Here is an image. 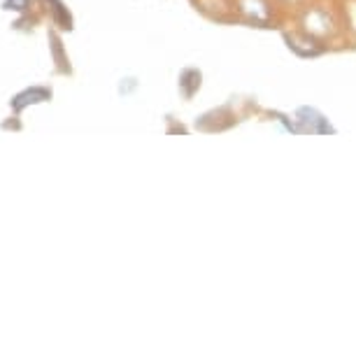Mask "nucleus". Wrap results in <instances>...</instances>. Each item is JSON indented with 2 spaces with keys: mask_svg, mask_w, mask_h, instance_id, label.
I'll return each instance as SVG.
<instances>
[{
  "mask_svg": "<svg viewBox=\"0 0 356 356\" xmlns=\"http://www.w3.org/2000/svg\"><path fill=\"white\" fill-rule=\"evenodd\" d=\"M300 29L310 33L312 38L328 42L335 35L345 33V24H342V12L340 8H328L324 3H312L305 5L300 12Z\"/></svg>",
  "mask_w": 356,
  "mask_h": 356,
  "instance_id": "f257e3e1",
  "label": "nucleus"
},
{
  "mask_svg": "<svg viewBox=\"0 0 356 356\" xmlns=\"http://www.w3.org/2000/svg\"><path fill=\"white\" fill-rule=\"evenodd\" d=\"M238 24L254 26V29H273L277 22L275 0H233Z\"/></svg>",
  "mask_w": 356,
  "mask_h": 356,
  "instance_id": "f03ea898",
  "label": "nucleus"
},
{
  "mask_svg": "<svg viewBox=\"0 0 356 356\" xmlns=\"http://www.w3.org/2000/svg\"><path fill=\"white\" fill-rule=\"evenodd\" d=\"M284 40H286V47L291 49L293 54H298V56H303V58H314V56H321L326 49H328V44L326 42H321V40L317 38H312L310 33H305L303 29H298V31H291V33H284Z\"/></svg>",
  "mask_w": 356,
  "mask_h": 356,
  "instance_id": "7ed1b4c3",
  "label": "nucleus"
},
{
  "mask_svg": "<svg viewBox=\"0 0 356 356\" xmlns=\"http://www.w3.org/2000/svg\"><path fill=\"white\" fill-rule=\"evenodd\" d=\"M196 10L203 12L205 17L214 19L219 24H238L233 0H193Z\"/></svg>",
  "mask_w": 356,
  "mask_h": 356,
  "instance_id": "20e7f679",
  "label": "nucleus"
},
{
  "mask_svg": "<svg viewBox=\"0 0 356 356\" xmlns=\"http://www.w3.org/2000/svg\"><path fill=\"white\" fill-rule=\"evenodd\" d=\"M200 89V72L196 68H186L182 75H179V91L182 96L189 100L193 98V93Z\"/></svg>",
  "mask_w": 356,
  "mask_h": 356,
  "instance_id": "39448f33",
  "label": "nucleus"
},
{
  "mask_svg": "<svg viewBox=\"0 0 356 356\" xmlns=\"http://www.w3.org/2000/svg\"><path fill=\"white\" fill-rule=\"evenodd\" d=\"M340 12L342 24H345V35H349L356 42V0H345Z\"/></svg>",
  "mask_w": 356,
  "mask_h": 356,
  "instance_id": "423d86ee",
  "label": "nucleus"
},
{
  "mask_svg": "<svg viewBox=\"0 0 356 356\" xmlns=\"http://www.w3.org/2000/svg\"><path fill=\"white\" fill-rule=\"evenodd\" d=\"M307 0H275V5H280V8H305Z\"/></svg>",
  "mask_w": 356,
  "mask_h": 356,
  "instance_id": "0eeeda50",
  "label": "nucleus"
}]
</instances>
